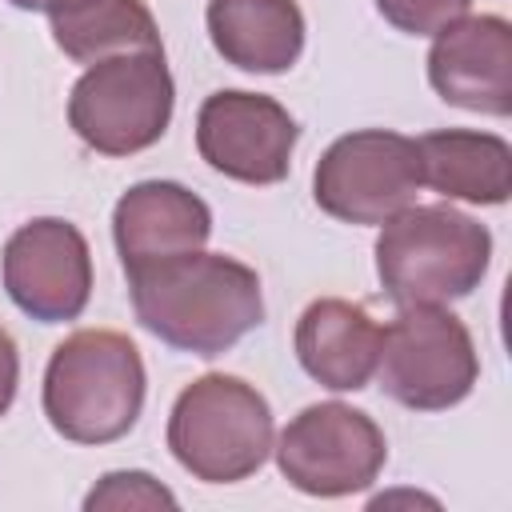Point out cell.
<instances>
[{
	"mask_svg": "<svg viewBox=\"0 0 512 512\" xmlns=\"http://www.w3.org/2000/svg\"><path fill=\"white\" fill-rule=\"evenodd\" d=\"M12 8H20V12H48V4L52 0H8Z\"/></svg>",
	"mask_w": 512,
	"mask_h": 512,
	"instance_id": "20",
	"label": "cell"
},
{
	"mask_svg": "<svg viewBox=\"0 0 512 512\" xmlns=\"http://www.w3.org/2000/svg\"><path fill=\"white\" fill-rule=\"evenodd\" d=\"M136 324L176 352L224 356L264 324V292L256 268L224 252H180L128 268Z\"/></svg>",
	"mask_w": 512,
	"mask_h": 512,
	"instance_id": "1",
	"label": "cell"
},
{
	"mask_svg": "<svg viewBox=\"0 0 512 512\" xmlns=\"http://www.w3.org/2000/svg\"><path fill=\"white\" fill-rule=\"evenodd\" d=\"M376 376L388 400L412 412H444L476 388L480 356L456 312L444 304H412L380 332Z\"/></svg>",
	"mask_w": 512,
	"mask_h": 512,
	"instance_id": "6",
	"label": "cell"
},
{
	"mask_svg": "<svg viewBox=\"0 0 512 512\" xmlns=\"http://www.w3.org/2000/svg\"><path fill=\"white\" fill-rule=\"evenodd\" d=\"M300 128L292 112L244 88L212 92L196 112V152L208 168L240 184H280L292 168Z\"/></svg>",
	"mask_w": 512,
	"mask_h": 512,
	"instance_id": "9",
	"label": "cell"
},
{
	"mask_svg": "<svg viewBox=\"0 0 512 512\" xmlns=\"http://www.w3.org/2000/svg\"><path fill=\"white\" fill-rule=\"evenodd\" d=\"M208 40L240 72L280 76L304 52V12L296 0H208Z\"/></svg>",
	"mask_w": 512,
	"mask_h": 512,
	"instance_id": "14",
	"label": "cell"
},
{
	"mask_svg": "<svg viewBox=\"0 0 512 512\" xmlns=\"http://www.w3.org/2000/svg\"><path fill=\"white\" fill-rule=\"evenodd\" d=\"M4 292L36 324H68L92 296V252L84 232L60 216L20 224L4 244Z\"/></svg>",
	"mask_w": 512,
	"mask_h": 512,
	"instance_id": "10",
	"label": "cell"
},
{
	"mask_svg": "<svg viewBox=\"0 0 512 512\" xmlns=\"http://www.w3.org/2000/svg\"><path fill=\"white\" fill-rule=\"evenodd\" d=\"M432 92L464 112H512V24L496 12L460 16L432 36L428 48Z\"/></svg>",
	"mask_w": 512,
	"mask_h": 512,
	"instance_id": "11",
	"label": "cell"
},
{
	"mask_svg": "<svg viewBox=\"0 0 512 512\" xmlns=\"http://www.w3.org/2000/svg\"><path fill=\"white\" fill-rule=\"evenodd\" d=\"M420 176L444 200L496 208L512 196V144L496 132L440 128L416 140Z\"/></svg>",
	"mask_w": 512,
	"mask_h": 512,
	"instance_id": "15",
	"label": "cell"
},
{
	"mask_svg": "<svg viewBox=\"0 0 512 512\" xmlns=\"http://www.w3.org/2000/svg\"><path fill=\"white\" fill-rule=\"evenodd\" d=\"M488 264L492 232L452 204H412L376 236V276L396 308L464 300L480 288Z\"/></svg>",
	"mask_w": 512,
	"mask_h": 512,
	"instance_id": "3",
	"label": "cell"
},
{
	"mask_svg": "<svg viewBox=\"0 0 512 512\" xmlns=\"http://www.w3.org/2000/svg\"><path fill=\"white\" fill-rule=\"evenodd\" d=\"M472 0H376V12L404 36H436L452 20L468 16Z\"/></svg>",
	"mask_w": 512,
	"mask_h": 512,
	"instance_id": "18",
	"label": "cell"
},
{
	"mask_svg": "<svg viewBox=\"0 0 512 512\" xmlns=\"http://www.w3.org/2000/svg\"><path fill=\"white\" fill-rule=\"evenodd\" d=\"M272 452L280 476L296 492L340 500L376 484L388 460V440L368 412L340 400H324L292 416Z\"/></svg>",
	"mask_w": 512,
	"mask_h": 512,
	"instance_id": "8",
	"label": "cell"
},
{
	"mask_svg": "<svg viewBox=\"0 0 512 512\" xmlns=\"http://www.w3.org/2000/svg\"><path fill=\"white\" fill-rule=\"evenodd\" d=\"M176 492H168L156 476L140 468L104 472L96 488L84 496V512H124V508H176Z\"/></svg>",
	"mask_w": 512,
	"mask_h": 512,
	"instance_id": "17",
	"label": "cell"
},
{
	"mask_svg": "<svg viewBox=\"0 0 512 512\" xmlns=\"http://www.w3.org/2000/svg\"><path fill=\"white\" fill-rule=\"evenodd\" d=\"M380 332L384 328L372 320L364 304L320 296L300 312L292 348H296L300 368L316 384L332 392H360L376 376Z\"/></svg>",
	"mask_w": 512,
	"mask_h": 512,
	"instance_id": "13",
	"label": "cell"
},
{
	"mask_svg": "<svg viewBox=\"0 0 512 512\" xmlns=\"http://www.w3.org/2000/svg\"><path fill=\"white\" fill-rule=\"evenodd\" d=\"M212 236V208L176 180H140L112 208V240L124 272L196 252Z\"/></svg>",
	"mask_w": 512,
	"mask_h": 512,
	"instance_id": "12",
	"label": "cell"
},
{
	"mask_svg": "<svg viewBox=\"0 0 512 512\" xmlns=\"http://www.w3.org/2000/svg\"><path fill=\"white\" fill-rule=\"evenodd\" d=\"M276 424L264 392L240 376L208 372L192 380L168 412V452L204 484H236L264 468Z\"/></svg>",
	"mask_w": 512,
	"mask_h": 512,
	"instance_id": "4",
	"label": "cell"
},
{
	"mask_svg": "<svg viewBox=\"0 0 512 512\" xmlns=\"http://www.w3.org/2000/svg\"><path fill=\"white\" fill-rule=\"evenodd\" d=\"M48 24L56 48L76 64H96L120 52H164L144 0H52Z\"/></svg>",
	"mask_w": 512,
	"mask_h": 512,
	"instance_id": "16",
	"label": "cell"
},
{
	"mask_svg": "<svg viewBox=\"0 0 512 512\" xmlns=\"http://www.w3.org/2000/svg\"><path fill=\"white\" fill-rule=\"evenodd\" d=\"M16 388H20V352H16L12 332L0 324V416H8Z\"/></svg>",
	"mask_w": 512,
	"mask_h": 512,
	"instance_id": "19",
	"label": "cell"
},
{
	"mask_svg": "<svg viewBox=\"0 0 512 512\" xmlns=\"http://www.w3.org/2000/svg\"><path fill=\"white\" fill-rule=\"evenodd\" d=\"M420 188L416 140L388 128L336 136L312 168V200L344 224H388L396 212L416 204Z\"/></svg>",
	"mask_w": 512,
	"mask_h": 512,
	"instance_id": "7",
	"label": "cell"
},
{
	"mask_svg": "<svg viewBox=\"0 0 512 512\" xmlns=\"http://www.w3.org/2000/svg\"><path fill=\"white\" fill-rule=\"evenodd\" d=\"M148 372L140 348L116 328H80L64 336L44 368V416L72 444H112L144 412Z\"/></svg>",
	"mask_w": 512,
	"mask_h": 512,
	"instance_id": "2",
	"label": "cell"
},
{
	"mask_svg": "<svg viewBox=\"0 0 512 512\" xmlns=\"http://www.w3.org/2000/svg\"><path fill=\"white\" fill-rule=\"evenodd\" d=\"M176 108V84L164 52H120L84 68L68 96V128L100 156H136L152 148Z\"/></svg>",
	"mask_w": 512,
	"mask_h": 512,
	"instance_id": "5",
	"label": "cell"
}]
</instances>
